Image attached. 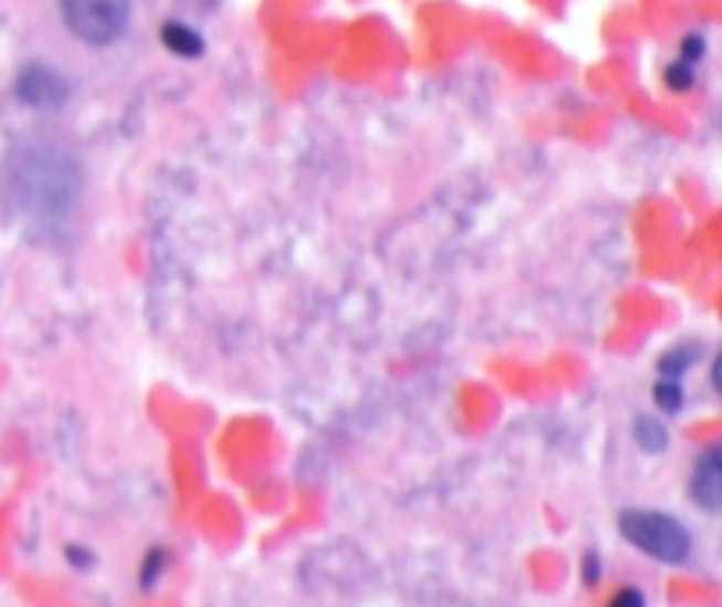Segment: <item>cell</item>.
Masks as SVG:
<instances>
[{"instance_id": "obj_1", "label": "cell", "mask_w": 722, "mask_h": 607, "mask_svg": "<svg viewBox=\"0 0 722 607\" xmlns=\"http://www.w3.org/2000/svg\"><path fill=\"white\" fill-rule=\"evenodd\" d=\"M8 187L29 219H62L79 196V164L68 147L54 140H29L11 155Z\"/></svg>"}, {"instance_id": "obj_2", "label": "cell", "mask_w": 722, "mask_h": 607, "mask_svg": "<svg viewBox=\"0 0 722 607\" xmlns=\"http://www.w3.org/2000/svg\"><path fill=\"white\" fill-rule=\"evenodd\" d=\"M619 533L626 543H634L637 551L661 561V565H680V561L690 557V546H694L687 525L666 511H623Z\"/></svg>"}, {"instance_id": "obj_3", "label": "cell", "mask_w": 722, "mask_h": 607, "mask_svg": "<svg viewBox=\"0 0 722 607\" xmlns=\"http://www.w3.org/2000/svg\"><path fill=\"white\" fill-rule=\"evenodd\" d=\"M129 0H62V19L86 47H108L129 29Z\"/></svg>"}, {"instance_id": "obj_4", "label": "cell", "mask_w": 722, "mask_h": 607, "mask_svg": "<svg viewBox=\"0 0 722 607\" xmlns=\"http://www.w3.org/2000/svg\"><path fill=\"white\" fill-rule=\"evenodd\" d=\"M14 94L29 108H62L68 97V83L51 65H25L19 72V83H14Z\"/></svg>"}, {"instance_id": "obj_5", "label": "cell", "mask_w": 722, "mask_h": 607, "mask_svg": "<svg viewBox=\"0 0 722 607\" xmlns=\"http://www.w3.org/2000/svg\"><path fill=\"white\" fill-rule=\"evenodd\" d=\"M690 497L704 511L722 508V450H709L690 476Z\"/></svg>"}, {"instance_id": "obj_6", "label": "cell", "mask_w": 722, "mask_h": 607, "mask_svg": "<svg viewBox=\"0 0 722 607\" xmlns=\"http://www.w3.org/2000/svg\"><path fill=\"white\" fill-rule=\"evenodd\" d=\"M161 43L169 47L172 54H179V57H198L201 51H204V40H201V33L198 29H190V25H183V22H169L161 29Z\"/></svg>"}, {"instance_id": "obj_7", "label": "cell", "mask_w": 722, "mask_h": 607, "mask_svg": "<svg viewBox=\"0 0 722 607\" xmlns=\"http://www.w3.org/2000/svg\"><path fill=\"white\" fill-rule=\"evenodd\" d=\"M634 439H637V447L640 450H648V454H661L669 447V433H666V425H661L658 418H637L634 422Z\"/></svg>"}, {"instance_id": "obj_8", "label": "cell", "mask_w": 722, "mask_h": 607, "mask_svg": "<svg viewBox=\"0 0 722 607\" xmlns=\"http://www.w3.org/2000/svg\"><path fill=\"white\" fill-rule=\"evenodd\" d=\"M694 361H698V347H676V351H669L666 358L658 361V375L661 379H680Z\"/></svg>"}, {"instance_id": "obj_9", "label": "cell", "mask_w": 722, "mask_h": 607, "mask_svg": "<svg viewBox=\"0 0 722 607\" xmlns=\"http://www.w3.org/2000/svg\"><path fill=\"white\" fill-rule=\"evenodd\" d=\"M655 404L661 407V412H680L683 407V386H680V379H658L655 383Z\"/></svg>"}, {"instance_id": "obj_10", "label": "cell", "mask_w": 722, "mask_h": 607, "mask_svg": "<svg viewBox=\"0 0 722 607\" xmlns=\"http://www.w3.org/2000/svg\"><path fill=\"white\" fill-rule=\"evenodd\" d=\"M666 83L672 89H687V86H694V61H676V65L666 72Z\"/></svg>"}, {"instance_id": "obj_11", "label": "cell", "mask_w": 722, "mask_h": 607, "mask_svg": "<svg viewBox=\"0 0 722 607\" xmlns=\"http://www.w3.org/2000/svg\"><path fill=\"white\" fill-rule=\"evenodd\" d=\"M161 568H164V551H150L147 557H144V572H140V586L144 589H150L158 583V575H161Z\"/></svg>"}, {"instance_id": "obj_12", "label": "cell", "mask_w": 722, "mask_h": 607, "mask_svg": "<svg viewBox=\"0 0 722 607\" xmlns=\"http://www.w3.org/2000/svg\"><path fill=\"white\" fill-rule=\"evenodd\" d=\"M608 607H648V600H644L640 589H619V594L608 600Z\"/></svg>"}, {"instance_id": "obj_13", "label": "cell", "mask_w": 722, "mask_h": 607, "mask_svg": "<svg viewBox=\"0 0 722 607\" xmlns=\"http://www.w3.org/2000/svg\"><path fill=\"white\" fill-rule=\"evenodd\" d=\"M68 561L75 568H89V565H94V554H86L83 546H68Z\"/></svg>"}, {"instance_id": "obj_14", "label": "cell", "mask_w": 722, "mask_h": 607, "mask_svg": "<svg viewBox=\"0 0 722 607\" xmlns=\"http://www.w3.org/2000/svg\"><path fill=\"white\" fill-rule=\"evenodd\" d=\"M583 575H586V583H597L601 579V565H597V557L594 554H586V561H583Z\"/></svg>"}]
</instances>
